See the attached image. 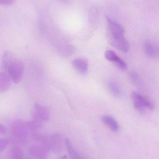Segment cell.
I'll return each instance as SVG.
<instances>
[{
  "label": "cell",
  "mask_w": 159,
  "mask_h": 159,
  "mask_svg": "<svg viewBox=\"0 0 159 159\" xmlns=\"http://www.w3.org/2000/svg\"><path fill=\"white\" fill-rule=\"evenodd\" d=\"M107 23V35L110 43L120 51L126 53L129 48V42L125 38L123 27L116 21L106 16Z\"/></svg>",
  "instance_id": "cell-1"
},
{
  "label": "cell",
  "mask_w": 159,
  "mask_h": 159,
  "mask_svg": "<svg viewBox=\"0 0 159 159\" xmlns=\"http://www.w3.org/2000/svg\"><path fill=\"white\" fill-rule=\"evenodd\" d=\"M30 131L26 122L21 120L15 121L11 128L12 136L18 143H23L27 141Z\"/></svg>",
  "instance_id": "cell-2"
},
{
  "label": "cell",
  "mask_w": 159,
  "mask_h": 159,
  "mask_svg": "<svg viewBox=\"0 0 159 159\" xmlns=\"http://www.w3.org/2000/svg\"><path fill=\"white\" fill-rule=\"evenodd\" d=\"M24 64L22 61L15 58L8 65L5 71L14 83H19L24 72Z\"/></svg>",
  "instance_id": "cell-3"
},
{
  "label": "cell",
  "mask_w": 159,
  "mask_h": 159,
  "mask_svg": "<svg viewBox=\"0 0 159 159\" xmlns=\"http://www.w3.org/2000/svg\"><path fill=\"white\" fill-rule=\"evenodd\" d=\"M131 98L135 109L140 113H143L147 109L154 110L155 106L153 102L148 98L136 92H133Z\"/></svg>",
  "instance_id": "cell-4"
},
{
  "label": "cell",
  "mask_w": 159,
  "mask_h": 159,
  "mask_svg": "<svg viewBox=\"0 0 159 159\" xmlns=\"http://www.w3.org/2000/svg\"><path fill=\"white\" fill-rule=\"evenodd\" d=\"M63 137L61 134L55 133L47 136L46 147L49 151L56 154L61 153L63 150Z\"/></svg>",
  "instance_id": "cell-5"
},
{
  "label": "cell",
  "mask_w": 159,
  "mask_h": 159,
  "mask_svg": "<svg viewBox=\"0 0 159 159\" xmlns=\"http://www.w3.org/2000/svg\"><path fill=\"white\" fill-rule=\"evenodd\" d=\"M32 116L34 119L43 122L49 120L50 112L45 107L36 103L33 107Z\"/></svg>",
  "instance_id": "cell-6"
},
{
  "label": "cell",
  "mask_w": 159,
  "mask_h": 159,
  "mask_svg": "<svg viewBox=\"0 0 159 159\" xmlns=\"http://www.w3.org/2000/svg\"><path fill=\"white\" fill-rule=\"evenodd\" d=\"M105 58L113 62L119 70L125 71L128 69V65L126 62L120 58L113 50H107L105 51Z\"/></svg>",
  "instance_id": "cell-7"
},
{
  "label": "cell",
  "mask_w": 159,
  "mask_h": 159,
  "mask_svg": "<svg viewBox=\"0 0 159 159\" xmlns=\"http://www.w3.org/2000/svg\"><path fill=\"white\" fill-rule=\"evenodd\" d=\"M30 155L36 159H47L49 151L44 147L40 145H33L29 150Z\"/></svg>",
  "instance_id": "cell-8"
},
{
  "label": "cell",
  "mask_w": 159,
  "mask_h": 159,
  "mask_svg": "<svg viewBox=\"0 0 159 159\" xmlns=\"http://www.w3.org/2000/svg\"><path fill=\"white\" fill-rule=\"evenodd\" d=\"M143 50L148 57L153 59L159 58V45L157 44L147 41L144 44Z\"/></svg>",
  "instance_id": "cell-9"
},
{
  "label": "cell",
  "mask_w": 159,
  "mask_h": 159,
  "mask_svg": "<svg viewBox=\"0 0 159 159\" xmlns=\"http://www.w3.org/2000/svg\"><path fill=\"white\" fill-rule=\"evenodd\" d=\"M72 64L77 71L82 74H86L88 70V61L84 58L75 59L73 61Z\"/></svg>",
  "instance_id": "cell-10"
},
{
  "label": "cell",
  "mask_w": 159,
  "mask_h": 159,
  "mask_svg": "<svg viewBox=\"0 0 159 159\" xmlns=\"http://www.w3.org/2000/svg\"><path fill=\"white\" fill-rule=\"evenodd\" d=\"M101 120L105 125H106L112 131H118L119 130V125L117 121L113 117L110 116H102Z\"/></svg>",
  "instance_id": "cell-11"
},
{
  "label": "cell",
  "mask_w": 159,
  "mask_h": 159,
  "mask_svg": "<svg viewBox=\"0 0 159 159\" xmlns=\"http://www.w3.org/2000/svg\"><path fill=\"white\" fill-rule=\"evenodd\" d=\"M65 146L70 159H84L74 148L72 142L68 138L65 139Z\"/></svg>",
  "instance_id": "cell-12"
},
{
  "label": "cell",
  "mask_w": 159,
  "mask_h": 159,
  "mask_svg": "<svg viewBox=\"0 0 159 159\" xmlns=\"http://www.w3.org/2000/svg\"><path fill=\"white\" fill-rule=\"evenodd\" d=\"M10 79L9 75L5 71L0 73V91L5 92L8 90L10 86Z\"/></svg>",
  "instance_id": "cell-13"
},
{
  "label": "cell",
  "mask_w": 159,
  "mask_h": 159,
  "mask_svg": "<svg viewBox=\"0 0 159 159\" xmlns=\"http://www.w3.org/2000/svg\"><path fill=\"white\" fill-rule=\"evenodd\" d=\"M9 159H23L24 153L21 148L18 146H14L9 152Z\"/></svg>",
  "instance_id": "cell-14"
},
{
  "label": "cell",
  "mask_w": 159,
  "mask_h": 159,
  "mask_svg": "<svg viewBox=\"0 0 159 159\" xmlns=\"http://www.w3.org/2000/svg\"><path fill=\"white\" fill-rule=\"evenodd\" d=\"M26 123L28 129L31 131H36L43 127V122L35 119L33 118L31 120L26 121Z\"/></svg>",
  "instance_id": "cell-15"
},
{
  "label": "cell",
  "mask_w": 159,
  "mask_h": 159,
  "mask_svg": "<svg viewBox=\"0 0 159 159\" xmlns=\"http://www.w3.org/2000/svg\"><path fill=\"white\" fill-rule=\"evenodd\" d=\"M107 88L114 96L118 97L121 94V89L119 85L115 81H109L107 83Z\"/></svg>",
  "instance_id": "cell-16"
},
{
  "label": "cell",
  "mask_w": 159,
  "mask_h": 159,
  "mask_svg": "<svg viewBox=\"0 0 159 159\" xmlns=\"http://www.w3.org/2000/svg\"><path fill=\"white\" fill-rule=\"evenodd\" d=\"M129 77L132 82L136 87L138 88H141L143 87V80L137 73L134 71L131 72L129 74Z\"/></svg>",
  "instance_id": "cell-17"
},
{
  "label": "cell",
  "mask_w": 159,
  "mask_h": 159,
  "mask_svg": "<svg viewBox=\"0 0 159 159\" xmlns=\"http://www.w3.org/2000/svg\"><path fill=\"white\" fill-rule=\"evenodd\" d=\"M97 11L95 8H92L90 9L89 14V18L90 21L93 22L97 19Z\"/></svg>",
  "instance_id": "cell-18"
},
{
  "label": "cell",
  "mask_w": 159,
  "mask_h": 159,
  "mask_svg": "<svg viewBox=\"0 0 159 159\" xmlns=\"http://www.w3.org/2000/svg\"><path fill=\"white\" fill-rule=\"evenodd\" d=\"M9 144V141L6 139H0V151L1 152L4 151Z\"/></svg>",
  "instance_id": "cell-19"
},
{
  "label": "cell",
  "mask_w": 159,
  "mask_h": 159,
  "mask_svg": "<svg viewBox=\"0 0 159 159\" xmlns=\"http://www.w3.org/2000/svg\"><path fill=\"white\" fill-rule=\"evenodd\" d=\"M15 0H0V4L2 5L10 6L13 4Z\"/></svg>",
  "instance_id": "cell-20"
},
{
  "label": "cell",
  "mask_w": 159,
  "mask_h": 159,
  "mask_svg": "<svg viewBox=\"0 0 159 159\" xmlns=\"http://www.w3.org/2000/svg\"><path fill=\"white\" fill-rule=\"evenodd\" d=\"M7 129L4 125L1 124L0 125V134L1 135L5 134L6 133Z\"/></svg>",
  "instance_id": "cell-21"
},
{
  "label": "cell",
  "mask_w": 159,
  "mask_h": 159,
  "mask_svg": "<svg viewBox=\"0 0 159 159\" xmlns=\"http://www.w3.org/2000/svg\"><path fill=\"white\" fill-rule=\"evenodd\" d=\"M59 159H70L67 156H66V155H64V156H62L60 157L59 158Z\"/></svg>",
  "instance_id": "cell-22"
},
{
  "label": "cell",
  "mask_w": 159,
  "mask_h": 159,
  "mask_svg": "<svg viewBox=\"0 0 159 159\" xmlns=\"http://www.w3.org/2000/svg\"><path fill=\"white\" fill-rule=\"evenodd\" d=\"M60 1L62 2H63L65 3H67L70 2L71 0H60Z\"/></svg>",
  "instance_id": "cell-23"
},
{
  "label": "cell",
  "mask_w": 159,
  "mask_h": 159,
  "mask_svg": "<svg viewBox=\"0 0 159 159\" xmlns=\"http://www.w3.org/2000/svg\"><path fill=\"white\" fill-rule=\"evenodd\" d=\"M30 159L27 158V159Z\"/></svg>",
  "instance_id": "cell-24"
}]
</instances>
